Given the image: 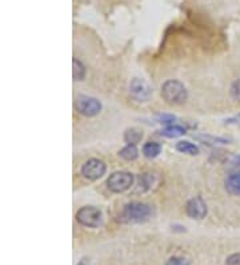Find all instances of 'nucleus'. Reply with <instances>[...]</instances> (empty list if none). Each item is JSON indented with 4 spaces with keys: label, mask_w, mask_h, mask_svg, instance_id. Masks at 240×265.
Wrapping results in <instances>:
<instances>
[{
    "label": "nucleus",
    "mask_w": 240,
    "mask_h": 265,
    "mask_svg": "<svg viewBox=\"0 0 240 265\" xmlns=\"http://www.w3.org/2000/svg\"><path fill=\"white\" fill-rule=\"evenodd\" d=\"M231 97L240 103V79L235 81L231 86Z\"/></svg>",
    "instance_id": "16"
},
{
    "label": "nucleus",
    "mask_w": 240,
    "mask_h": 265,
    "mask_svg": "<svg viewBox=\"0 0 240 265\" xmlns=\"http://www.w3.org/2000/svg\"><path fill=\"white\" fill-rule=\"evenodd\" d=\"M132 182H134V177L131 173L127 172H116L111 174L110 178L107 179V185H108V189L113 193H122V192H126L127 189H130L132 187Z\"/></svg>",
    "instance_id": "3"
},
{
    "label": "nucleus",
    "mask_w": 240,
    "mask_h": 265,
    "mask_svg": "<svg viewBox=\"0 0 240 265\" xmlns=\"http://www.w3.org/2000/svg\"><path fill=\"white\" fill-rule=\"evenodd\" d=\"M78 265H89V262H88V260H87V258H81L80 262H79Z\"/></svg>",
    "instance_id": "21"
},
{
    "label": "nucleus",
    "mask_w": 240,
    "mask_h": 265,
    "mask_svg": "<svg viewBox=\"0 0 240 265\" xmlns=\"http://www.w3.org/2000/svg\"><path fill=\"white\" fill-rule=\"evenodd\" d=\"M226 189L233 196H240V173L233 172L226 178Z\"/></svg>",
    "instance_id": "9"
},
{
    "label": "nucleus",
    "mask_w": 240,
    "mask_h": 265,
    "mask_svg": "<svg viewBox=\"0 0 240 265\" xmlns=\"http://www.w3.org/2000/svg\"><path fill=\"white\" fill-rule=\"evenodd\" d=\"M186 211L191 219L201 220L204 219L205 215H207V205L200 197H194L191 198L186 205Z\"/></svg>",
    "instance_id": "7"
},
{
    "label": "nucleus",
    "mask_w": 240,
    "mask_h": 265,
    "mask_svg": "<svg viewBox=\"0 0 240 265\" xmlns=\"http://www.w3.org/2000/svg\"><path fill=\"white\" fill-rule=\"evenodd\" d=\"M176 149L180 153H184V154H190V155H196L199 153V149L195 146L194 144L187 142V141H182L176 145Z\"/></svg>",
    "instance_id": "11"
},
{
    "label": "nucleus",
    "mask_w": 240,
    "mask_h": 265,
    "mask_svg": "<svg viewBox=\"0 0 240 265\" xmlns=\"http://www.w3.org/2000/svg\"><path fill=\"white\" fill-rule=\"evenodd\" d=\"M130 91L132 97L139 100H148L151 97L152 90L148 86V83L143 81V79H134L130 85Z\"/></svg>",
    "instance_id": "8"
},
{
    "label": "nucleus",
    "mask_w": 240,
    "mask_h": 265,
    "mask_svg": "<svg viewBox=\"0 0 240 265\" xmlns=\"http://www.w3.org/2000/svg\"><path fill=\"white\" fill-rule=\"evenodd\" d=\"M160 121H162V123H171V122L175 121V117H172V115H163V117H160Z\"/></svg>",
    "instance_id": "20"
},
{
    "label": "nucleus",
    "mask_w": 240,
    "mask_h": 265,
    "mask_svg": "<svg viewBox=\"0 0 240 265\" xmlns=\"http://www.w3.org/2000/svg\"><path fill=\"white\" fill-rule=\"evenodd\" d=\"M151 216V208L141 202H131L124 206L122 217L127 222H143L147 221Z\"/></svg>",
    "instance_id": "2"
},
{
    "label": "nucleus",
    "mask_w": 240,
    "mask_h": 265,
    "mask_svg": "<svg viewBox=\"0 0 240 265\" xmlns=\"http://www.w3.org/2000/svg\"><path fill=\"white\" fill-rule=\"evenodd\" d=\"M120 157L124 158V160H127V161H134L135 158L138 157V149L135 145H127V146L124 147L120 150Z\"/></svg>",
    "instance_id": "13"
},
{
    "label": "nucleus",
    "mask_w": 240,
    "mask_h": 265,
    "mask_svg": "<svg viewBox=\"0 0 240 265\" xmlns=\"http://www.w3.org/2000/svg\"><path fill=\"white\" fill-rule=\"evenodd\" d=\"M76 109L80 114L85 115V117H95L102 110V104L96 98L81 95L76 99Z\"/></svg>",
    "instance_id": "5"
},
{
    "label": "nucleus",
    "mask_w": 240,
    "mask_h": 265,
    "mask_svg": "<svg viewBox=\"0 0 240 265\" xmlns=\"http://www.w3.org/2000/svg\"><path fill=\"white\" fill-rule=\"evenodd\" d=\"M162 97L171 104H180L187 99V90L179 81H167L162 87Z\"/></svg>",
    "instance_id": "1"
},
{
    "label": "nucleus",
    "mask_w": 240,
    "mask_h": 265,
    "mask_svg": "<svg viewBox=\"0 0 240 265\" xmlns=\"http://www.w3.org/2000/svg\"><path fill=\"white\" fill-rule=\"evenodd\" d=\"M106 173V165L99 160H88L81 166V174L88 179H98Z\"/></svg>",
    "instance_id": "6"
},
{
    "label": "nucleus",
    "mask_w": 240,
    "mask_h": 265,
    "mask_svg": "<svg viewBox=\"0 0 240 265\" xmlns=\"http://www.w3.org/2000/svg\"><path fill=\"white\" fill-rule=\"evenodd\" d=\"M186 132V130L183 127H180V126L176 125H171L168 127L163 130L162 134L164 137H168V138H177V137H182Z\"/></svg>",
    "instance_id": "14"
},
{
    "label": "nucleus",
    "mask_w": 240,
    "mask_h": 265,
    "mask_svg": "<svg viewBox=\"0 0 240 265\" xmlns=\"http://www.w3.org/2000/svg\"><path fill=\"white\" fill-rule=\"evenodd\" d=\"M230 165L231 168L233 169V172L240 173V155H235V157H232Z\"/></svg>",
    "instance_id": "19"
},
{
    "label": "nucleus",
    "mask_w": 240,
    "mask_h": 265,
    "mask_svg": "<svg viewBox=\"0 0 240 265\" xmlns=\"http://www.w3.org/2000/svg\"><path fill=\"white\" fill-rule=\"evenodd\" d=\"M166 265H190V262L183 257H171Z\"/></svg>",
    "instance_id": "17"
},
{
    "label": "nucleus",
    "mask_w": 240,
    "mask_h": 265,
    "mask_svg": "<svg viewBox=\"0 0 240 265\" xmlns=\"http://www.w3.org/2000/svg\"><path fill=\"white\" fill-rule=\"evenodd\" d=\"M226 265H240V253L231 254L230 257L227 258Z\"/></svg>",
    "instance_id": "18"
},
{
    "label": "nucleus",
    "mask_w": 240,
    "mask_h": 265,
    "mask_svg": "<svg viewBox=\"0 0 240 265\" xmlns=\"http://www.w3.org/2000/svg\"><path fill=\"white\" fill-rule=\"evenodd\" d=\"M72 67H74V79L75 81H81V79L84 78V74H85V70L83 67L80 62L74 59L72 61Z\"/></svg>",
    "instance_id": "15"
},
{
    "label": "nucleus",
    "mask_w": 240,
    "mask_h": 265,
    "mask_svg": "<svg viewBox=\"0 0 240 265\" xmlns=\"http://www.w3.org/2000/svg\"><path fill=\"white\" fill-rule=\"evenodd\" d=\"M76 220H78V222H80L81 225L88 226V228H96V226L100 225L102 213H100L99 209L85 206L76 213Z\"/></svg>",
    "instance_id": "4"
},
{
    "label": "nucleus",
    "mask_w": 240,
    "mask_h": 265,
    "mask_svg": "<svg viewBox=\"0 0 240 265\" xmlns=\"http://www.w3.org/2000/svg\"><path fill=\"white\" fill-rule=\"evenodd\" d=\"M141 137H143L141 132L136 129H128L127 131L124 132V141L128 145H136L141 140Z\"/></svg>",
    "instance_id": "12"
},
{
    "label": "nucleus",
    "mask_w": 240,
    "mask_h": 265,
    "mask_svg": "<svg viewBox=\"0 0 240 265\" xmlns=\"http://www.w3.org/2000/svg\"><path fill=\"white\" fill-rule=\"evenodd\" d=\"M162 151V146L156 142H147L143 147V153L147 158H155L156 155L160 154Z\"/></svg>",
    "instance_id": "10"
}]
</instances>
